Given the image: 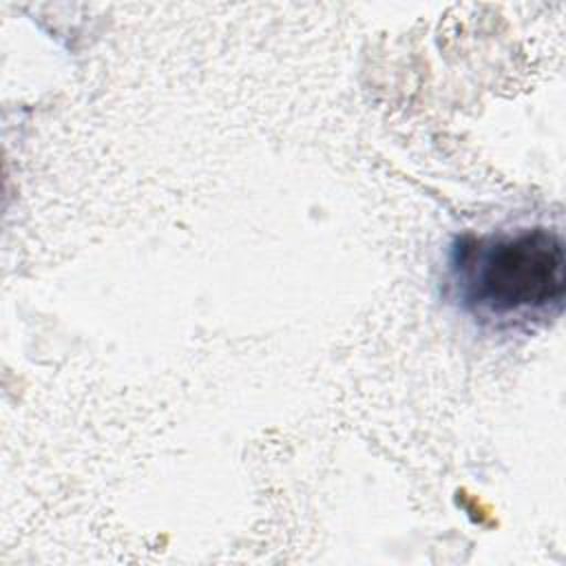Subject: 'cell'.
Here are the masks:
<instances>
[{
    "instance_id": "6da1fadb",
    "label": "cell",
    "mask_w": 566,
    "mask_h": 566,
    "mask_svg": "<svg viewBox=\"0 0 566 566\" xmlns=\"http://www.w3.org/2000/svg\"><path fill=\"white\" fill-rule=\"evenodd\" d=\"M447 265L451 298L484 327L528 329L557 318L564 307L566 252L553 228L458 237Z\"/></svg>"
}]
</instances>
